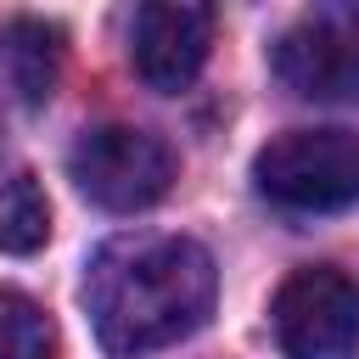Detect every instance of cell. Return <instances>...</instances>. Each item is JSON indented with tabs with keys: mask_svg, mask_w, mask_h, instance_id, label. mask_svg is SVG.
<instances>
[{
	"mask_svg": "<svg viewBox=\"0 0 359 359\" xmlns=\"http://www.w3.org/2000/svg\"><path fill=\"white\" fill-rule=\"evenodd\" d=\"M213 258L191 236H112L84 269V309L112 359H140L208 325L213 314Z\"/></svg>",
	"mask_w": 359,
	"mask_h": 359,
	"instance_id": "1",
	"label": "cell"
},
{
	"mask_svg": "<svg viewBox=\"0 0 359 359\" xmlns=\"http://www.w3.org/2000/svg\"><path fill=\"white\" fill-rule=\"evenodd\" d=\"M252 185L292 213H331L359 202V135L286 129L252 157Z\"/></svg>",
	"mask_w": 359,
	"mask_h": 359,
	"instance_id": "2",
	"label": "cell"
},
{
	"mask_svg": "<svg viewBox=\"0 0 359 359\" xmlns=\"http://www.w3.org/2000/svg\"><path fill=\"white\" fill-rule=\"evenodd\" d=\"M67 174L73 185L107 208V213H140L151 202L168 196L174 185V151L146 135V129H129V123H101V129H84L67 151Z\"/></svg>",
	"mask_w": 359,
	"mask_h": 359,
	"instance_id": "3",
	"label": "cell"
},
{
	"mask_svg": "<svg viewBox=\"0 0 359 359\" xmlns=\"http://www.w3.org/2000/svg\"><path fill=\"white\" fill-rule=\"evenodd\" d=\"M275 79L303 101H359V0L314 6L275 39Z\"/></svg>",
	"mask_w": 359,
	"mask_h": 359,
	"instance_id": "4",
	"label": "cell"
},
{
	"mask_svg": "<svg viewBox=\"0 0 359 359\" xmlns=\"http://www.w3.org/2000/svg\"><path fill=\"white\" fill-rule=\"evenodd\" d=\"M275 337L286 359H353L359 353V286L331 264H303L275 292Z\"/></svg>",
	"mask_w": 359,
	"mask_h": 359,
	"instance_id": "5",
	"label": "cell"
},
{
	"mask_svg": "<svg viewBox=\"0 0 359 359\" xmlns=\"http://www.w3.org/2000/svg\"><path fill=\"white\" fill-rule=\"evenodd\" d=\"M208 45H213V11L196 0H146L135 11L129 56H135V73L157 95L191 90V79L208 62Z\"/></svg>",
	"mask_w": 359,
	"mask_h": 359,
	"instance_id": "6",
	"label": "cell"
},
{
	"mask_svg": "<svg viewBox=\"0 0 359 359\" xmlns=\"http://www.w3.org/2000/svg\"><path fill=\"white\" fill-rule=\"evenodd\" d=\"M45 236H50L45 191L28 174L0 180V252H34V247H45Z\"/></svg>",
	"mask_w": 359,
	"mask_h": 359,
	"instance_id": "7",
	"label": "cell"
},
{
	"mask_svg": "<svg viewBox=\"0 0 359 359\" xmlns=\"http://www.w3.org/2000/svg\"><path fill=\"white\" fill-rule=\"evenodd\" d=\"M6 56H11V79H17L22 101L39 107V101L50 95V84H56V56H62L56 28H45V22H17Z\"/></svg>",
	"mask_w": 359,
	"mask_h": 359,
	"instance_id": "8",
	"label": "cell"
},
{
	"mask_svg": "<svg viewBox=\"0 0 359 359\" xmlns=\"http://www.w3.org/2000/svg\"><path fill=\"white\" fill-rule=\"evenodd\" d=\"M50 348H56V325L45 320V309L0 286V359H50Z\"/></svg>",
	"mask_w": 359,
	"mask_h": 359,
	"instance_id": "9",
	"label": "cell"
}]
</instances>
